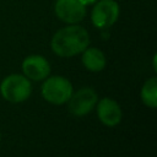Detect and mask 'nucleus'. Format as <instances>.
<instances>
[{"mask_svg":"<svg viewBox=\"0 0 157 157\" xmlns=\"http://www.w3.org/2000/svg\"><path fill=\"white\" fill-rule=\"evenodd\" d=\"M82 64L87 70L98 72L105 67V56L102 50L87 47L82 52Z\"/></svg>","mask_w":157,"mask_h":157,"instance_id":"9","label":"nucleus"},{"mask_svg":"<svg viewBox=\"0 0 157 157\" xmlns=\"http://www.w3.org/2000/svg\"><path fill=\"white\" fill-rule=\"evenodd\" d=\"M54 10L59 20L70 25L78 23L86 15V6L80 0H56Z\"/></svg>","mask_w":157,"mask_h":157,"instance_id":"6","label":"nucleus"},{"mask_svg":"<svg viewBox=\"0 0 157 157\" xmlns=\"http://www.w3.org/2000/svg\"><path fill=\"white\" fill-rule=\"evenodd\" d=\"M97 93L88 87L81 88L75 94H71L69 102V112L75 117L86 115L97 104Z\"/></svg>","mask_w":157,"mask_h":157,"instance_id":"5","label":"nucleus"},{"mask_svg":"<svg viewBox=\"0 0 157 157\" xmlns=\"http://www.w3.org/2000/svg\"><path fill=\"white\" fill-rule=\"evenodd\" d=\"M0 92L2 97L11 103H20L26 101L31 92V82L26 76L12 74L6 76L0 83Z\"/></svg>","mask_w":157,"mask_h":157,"instance_id":"2","label":"nucleus"},{"mask_svg":"<svg viewBox=\"0 0 157 157\" xmlns=\"http://www.w3.org/2000/svg\"><path fill=\"white\" fill-rule=\"evenodd\" d=\"M97 114L99 120L107 126H115L121 120V109L119 104L112 98H102L97 105Z\"/></svg>","mask_w":157,"mask_h":157,"instance_id":"8","label":"nucleus"},{"mask_svg":"<svg viewBox=\"0 0 157 157\" xmlns=\"http://www.w3.org/2000/svg\"><path fill=\"white\" fill-rule=\"evenodd\" d=\"M85 6H87V5H92V4H94L97 0H80Z\"/></svg>","mask_w":157,"mask_h":157,"instance_id":"11","label":"nucleus"},{"mask_svg":"<svg viewBox=\"0 0 157 157\" xmlns=\"http://www.w3.org/2000/svg\"><path fill=\"white\" fill-rule=\"evenodd\" d=\"M119 17V5L115 0H99L94 2L91 12L92 23L97 28H107Z\"/></svg>","mask_w":157,"mask_h":157,"instance_id":"4","label":"nucleus"},{"mask_svg":"<svg viewBox=\"0 0 157 157\" xmlns=\"http://www.w3.org/2000/svg\"><path fill=\"white\" fill-rule=\"evenodd\" d=\"M22 70L27 78L33 81H40L48 77L50 72V65L48 60L42 55H29L22 63Z\"/></svg>","mask_w":157,"mask_h":157,"instance_id":"7","label":"nucleus"},{"mask_svg":"<svg viewBox=\"0 0 157 157\" xmlns=\"http://www.w3.org/2000/svg\"><path fill=\"white\" fill-rule=\"evenodd\" d=\"M0 140H1V134H0Z\"/></svg>","mask_w":157,"mask_h":157,"instance_id":"12","label":"nucleus"},{"mask_svg":"<svg viewBox=\"0 0 157 157\" xmlns=\"http://www.w3.org/2000/svg\"><path fill=\"white\" fill-rule=\"evenodd\" d=\"M72 94V85L64 76H52L42 85L43 98L52 104L66 103Z\"/></svg>","mask_w":157,"mask_h":157,"instance_id":"3","label":"nucleus"},{"mask_svg":"<svg viewBox=\"0 0 157 157\" xmlns=\"http://www.w3.org/2000/svg\"><path fill=\"white\" fill-rule=\"evenodd\" d=\"M141 99L148 108H156L157 105V78L151 77L141 88Z\"/></svg>","mask_w":157,"mask_h":157,"instance_id":"10","label":"nucleus"},{"mask_svg":"<svg viewBox=\"0 0 157 157\" xmlns=\"http://www.w3.org/2000/svg\"><path fill=\"white\" fill-rule=\"evenodd\" d=\"M88 44L90 36L87 31L75 23L56 31L50 42L53 52L63 58H69L82 53Z\"/></svg>","mask_w":157,"mask_h":157,"instance_id":"1","label":"nucleus"}]
</instances>
